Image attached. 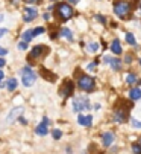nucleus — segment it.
<instances>
[{
	"mask_svg": "<svg viewBox=\"0 0 141 154\" xmlns=\"http://www.w3.org/2000/svg\"><path fill=\"white\" fill-rule=\"evenodd\" d=\"M52 136H53V139L59 140V139L62 137V131H61V130H58V128H55V130L52 131Z\"/></svg>",
	"mask_w": 141,
	"mask_h": 154,
	"instance_id": "obj_23",
	"label": "nucleus"
},
{
	"mask_svg": "<svg viewBox=\"0 0 141 154\" xmlns=\"http://www.w3.org/2000/svg\"><path fill=\"white\" fill-rule=\"evenodd\" d=\"M8 54V49H5V48H0V57H3V55H6Z\"/></svg>",
	"mask_w": 141,
	"mask_h": 154,
	"instance_id": "obj_30",
	"label": "nucleus"
},
{
	"mask_svg": "<svg viewBox=\"0 0 141 154\" xmlns=\"http://www.w3.org/2000/svg\"><path fill=\"white\" fill-rule=\"evenodd\" d=\"M5 64H6V63H5V60H3V58H0V69H2Z\"/></svg>",
	"mask_w": 141,
	"mask_h": 154,
	"instance_id": "obj_34",
	"label": "nucleus"
},
{
	"mask_svg": "<svg viewBox=\"0 0 141 154\" xmlns=\"http://www.w3.org/2000/svg\"><path fill=\"white\" fill-rule=\"evenodd\" d=\"M131 3L129 2H125V0H117V2H114V12L115 15H119L120 18H125L129 15L131 12Z\"/></svg>",
	"mask_w": 141,
	"mask_h": 154,
	"instance_id": "obj_2",
	"label": "nucleus"
},
{
	"mask_svg": "<svg viewBox=\"0 0 141 154\" xmlns=\"http://www.w3.org/2000/svg\"><path fill=\"white\" fill-rule=\"evenodd\" d=\"M78 85L84 92H93L96 89V81H94V78L90 76V75H81L79 79H78Z\"/></svg>",
	"mask_w": 141,
	"mask_h": 154,
	"instance_id": "obj_1",
	"label": "nucleus"
},
{
	"mask_svg": "<svg viewBox=\"0 0 141 154\" xmlns=\"http://www.w3.org/2000/svg\"><path fill=\"white\" fill-rule=\"evenodd\" d=\"M78 122H79L82 127H91V124H93V116H91V115H87V116L79 115V116H78Z\"/></svg>",
	"mask_w": 141,
	"mask_h": 154,
	"instance_id": "obj_12",
	"label": "nucleus"
},
{
	"mask_svg": "<svg viewBox=\"0 0 141 154\" xmlns=\"http://www.w3.org/2000/svg\"><path fill=\"white\" fill-rule=\"evenodd\" d=\"M47 51V46H44V45H38V46H35L31 52H29V55H28V60H35V58H40L41 55H44Z\"/></svg>",
	"mask_w": 141,
	"mask_h": 154,
	"instance_id": "obj_8",
	"label": "nucleus"
},
{
	"mask_svg": "<svg viewBox=\"0 0 141 154\" xmlns=\"http://www.w3.org/2000/svg\"><path fill=\"white\" fill-rule=\"evenodd\" d=\"M140 64H141V60H140Z\"/></svg>",
	"mask_w": 141,
	"mask_h": 154,
	"instance_id": "obj_43",
	"label": "nucleus"
},
{
	"mask_svg": "<svg viewBox=\"0 0 141 154\" xmlns=\"http://www.w3.org/2000/svg\"><path fill=\"white\" fill-rule=\"evenodd\" d=\"M59 35H61V37H64V38H67L68 41H73V32L70 31L68 28H61Z\"/></svg>",
	"mask_w": 141,
	"mask_h": 154,
	"instance_id": "obj_16",
	"label": "nucleus"
},
{
	"mask_svg": "<svg viewBox=\"0 0 141 154\" xmlns=\"http://www.w3.org/2000/svg\"><path fill=\"white\" fill-rule=\"evenodd\" d=\"M131 124H132V127L134 128H141V121H137V119H131Z\"/></svg>",
	"mask_w": 141,
	"mask_h": 154,
	"instance_id": "obj_27",
	"label": "nucleus"
},
{
	"mask_svg": "<svg viewBox=\"0 0 141 154\" xmlns=\"http://www.w3.org/2000/svg\"><path fill=\"white\" fill-rule=\"evenodd\" d=\"M87 49H88V52H91V54H94V52H97L99 51V45L97 43H88V46H87Z\"/></svg>",
	"mask_w": 141,
	"mask_h": 154,
	"instance_id": "obj_20",
	"label": "nucleus"
},
{
	"mask_svg": "<svg viewBox=\"0 0 141 154\" xmlns=\"http://www.w3.org/2000/svg\"><path fill=\"white\" fill-rule=\"evenodd\" d=\"M21 76H23V85H25V87H31L35 82V79H37V75L32 72L31 67H25V69H23L21 70Z\"/></svg>",
	"mask_w": 141,
	"mask_h": 154,
	"instance_id": "obj_5",
	"label": "nucleus"
},
{
	"mask_svg": "<svg viewBox=\"0 0 141 154\" xmlns=\"http://www.w3.org/2000/svg\"><path fill=\"white\" fill-rule=\"evenodd\" d=\"M140 142H141V139H140Z\"/></svg>",
	"mask_w": 141,
	"mask_h": 154,
	"instance_id": "obj_44",
	"label": "nucleus"
},
{
	"mask_svg": "<svg viewBox=\"0 0 141 154\" xmlns=\"http://www.w3.org/2000/svg\"><path fill=\"white\" fill-rule=\"evenodd\" d=\"M140 9H141V2H140Z\"/></svg>",
	"mask_w": 141,
	"mask_h": 154,
	"instance_id": "obj_41",
	"label": "nucleus"
},
{
	"mask_svg": "<svg viewBox=\"0 0 141 154\" xmlns=\"http://www.w3.org/2000/svg\"><path fill=\"white\" fill-rule=\"evenodd\" d=\"M50 18V14H44V20H49Z\"/></svg>",
	"mask_w": 141,
	"mask_h": 154,
	"instance_id": "obj_37",
	"label": "nucleus"
},
{
	"mask_svg": "<svg viewBox=\"0 0 141 154\" xmlns=\"http://www.w3.org/2000/svg\"><path fill=\"white\" fill-rule=\"evenodd\" d=\"M34 31V37H37V35H41V34H44L46 32V28H43V26H38L37 29H32Z\"/></svg>",
	"mask_w": 141,
	"mask_h": 154,
	"instance_id": "obj_25",
	"label": "nucleus"
},
{
	"mask_svg": "<svg viewBox=\"0 0 141 154\" xmlns=\"http://www.w3.org/2000/svg\"><path fill=\"white\" fill-rule=\"evenodd\" d=\"M129 98H131L132 101H138V99L141 98V89H140V87H134V89H131Z\"/></svg>",
	"mask_w": 141,
	"mask_h": 154,
	"instance_id": "obj_15",
	"label": "nucleus"
},
{
	"mask_svg": "<svg viewBox=\"0 0 141 154\" xmlns=\"http://www.w3.org/2000/svg\"><path fill=\"white\" fill-rule=\"evenodd\" d=\"M131 60H132V57H131V55H128V57H126V63H129Z\"/></svg>",
	"mask_w": 141,
	"mask_h": 154,
	"instance_id": "obj_39",
	"label": "nucleus"
},
{
	"mask_svg": "<svg viewBox=\"0 0 141 154\" xmlns=\"http://www.w3.org/2000/svg\"><path fill=\"white\" fill-rule=\"evenodd\" d=\"M96 64H97V61H94V63H90V64H88V67H87V69H88V70H93L94 67H96Z\"/></svg>",
	"mask_w": 141,
	"mask_h": 154,
	"instance_id": "obj_29",
	"label": "nucleus"
},
{
	"mask_svg": "<svg viewBox=\"0 0 141 154\" xmlns=\"http://www.w3.org/2000/svg\"><path fill=\"white\" fill-rule=\"evenodd\" d=\"M129 107H131V105H128V107H123V105H122L120 108H115V110H114V121H115V122H119V124L126 122V121H128Z\"/></svg>",
	"mask_w": 141,
	"mask_h": 154,
	"instance_id": "obj_6",
	"label": "nucleus"
},
{
	"mask_svg": "<svg viewBox=\"0 0 141 154\" xmlns=\"http://www.w3.org/2000/svg\"><path fill=\"white\" fill-rule=\"evenodd\" d=\"M73 92H75V84H73V81H70V79L64 81L62 85H61V90H59L61 96H62V98H68V96L73 95Z\"/></svg>",
	"mask_w": 141,
	"mask_h": 154,
	"instance_id": "obj_7",
	"label": "nucleus"
},
{
	"mask_svg": "<svg viewBox=\"0 0 141 154\" xmlns=\"http://www.w3.org/2000/svg\"><path fill=\"white\" fill-rule=\"evenodd\" d=\"M41 75H46L44 78H46V79H49V81H55V79H56V76H55L53 73H50L49 70H46V69L41 70Z\"/></svg>",
	"mask_w": 141,
	"mask_h": 154,
	"instance_id": "obj_21",
	"label": "nucleus"
},
{
	"mask_svg": "<svg viewBox=\"0 0 141 154\" xmlns=\"http://www.w3.org/2000/svg\"><path fill=\"white\" fill-rule=\"evenodd\" d=\"M126 41L129 43V45H132V46H135V45H137V41H135V37H134L132 34H126Z\"/></svg>",
	"mask_w": 141,
	"mask_h": 154,
	"instance_id": "obj_24",
	"label": "nucleus"
},
{
	"mask_svg": "<svg viewBox=\"0 0 141 154\" xmlns=\"http://www.w3.org/2000/svg\"><path fill=\"white\" fill-rule=\"evenodd\" d=\"M32 38H34V31L32 29H28V31H25L23 32V35H21V40H23V43H28L29 41H32Z\"/></svg>",
	"mask_w": 141,
	"mask_h": 154,
	"instance_id": "obj_18",
	"label": "nucleus"
},
{
	"mask_svg": "<svg viewBox=\"0 0 141 154\" xmlns=\"http://www.w3.org/2000/svg\"><path fill=\"white\" fill-rule=\"evenodd\" d=\"M6 87V82H0V89H5Z\"/></svg>",
	"mask_w": 141,
	"mask_h": 154,
	"instance_id": "obj_36",
	"label": "nucleus"
},
{
	"mask_svg": "<svg viewBox=\"0 0 141 154\" xmlns=\"http://www.w3.org/2000/svg\"><path fill=\"white\" fill-rule=\"evenodd\" d=\"M103 61L105 63H108V64H111V67L114 69V70H120L122 69V61L119 60V58H112V57H105L103 58Z\"/></svg>",
	"mask_w": 141,
	"mask_h": 154,
	"instance_id": "obj_10",
	"label": "nucleus"
},
{
	"mask_svg": "<svg viewBox=\"0 0 141 154\" xmlns=\"http://www.w3.org/2000/svg\"><path fill=\"white\" fill-rule=\"evenodd\" d=\"M18 49H21V51H26L28 49V45H26V43H18Z\"/></svg>",
	"mask_w": 141,
	"mask_h": 154,
	"instance_id": "obj_28",
	"label": "nucleus"
},
{
	"mask_svg": "<svg viewBox=\"0 0 141 154\" xmlns=\"http://www.w3.org/2000/svg\"><path fill=\"white\" fill-rule=\"evenodd\" d=\"M132 151H134V154H141V145L140 143H132Z\"/></svg>",
	"mask_w": 141,
	"mask_h": 154,
	"instance_id": "obj_26",
	"label": "nucleus"
},
{
	"mask_svg": "<svg viewBox=\"0 0 141 154\" xmlns=\"http://www.w3.org/2000/svg\"><path fill=\"white\" fill-rule=\"evenodd\" d=\"M38 17V11L34 6H26L25 11H23V20L25 21H34Z\"/></svg>",
	"mask_w": 141,
	"mask_h": 154,
	"instance_id": "obj_9",
	"label": "nucleus"
},
{
	"mask_svg": "<svg viewBox=\"0 0 141 154\" xmlns=\"http://www.w3.org/2000/svg\"><path fill=\"white\" fill-rule=\"evenodd\" d=\"M17 87H18V81H17L15 78H9V79L6 81V89H8L9 92L17 90Z\"/></svg>",
	"mask_w": 141,
	"mask_h": 154,
	"instance_id": "obj_17",
	"label": "nucleus"
},
{
	"mask_svg": "<svg viewBox=\"0 0 141 154\" xmlns=\"http://www.w3.org/2000/svg\"><path fill=\"white\" fill-rule=\"evenodd\" d=\"M91 105H90V101L88 98H84V96H79V98H75L73 101V110L76 113H81L82 110H90Z\"/></svg>",
	"mask_w": 141,
	"mask_h": 154,
	"instance_id": "obj_4",
	"label": "nucleus"
},
{
	"mask_svg": "<svg viewBox=\"0 0 141 154\" xmlns=\"http://www.w3.org/2000/svg\"><path fill=\"white\" fill-rule=\"evenodd\" d=\"M97 20L100 21V23H106V20H105V17H102V15H97Z\"/></svg>",
	"mask_w": 141,
	"mask_h": 154,
	"instance_id": "obj_32",
	"label": "nucleus"
},
{
	"mask_svg": "<svg viewBox=\"0 0 141 154\" xmlns=\"http://www.w3.org/2000/svg\"><path fill=\"white\" fill-rule=\"evenodd\" d=\"M35 133H37L38 136H46L47 133H49V130H47V125H44V124L41 122L40 125H37V128H35Z\"/></svg>",
	"mask_w": 141,
	"mask_h": 154,
	"instance_id": "obj_19",
	"label": "nucleus"
},
{
	"mask_svg": "<svg viewBox=\"0 0 141 154\" xmlns=\"http://www.w3.org/2000/svg\"><path fill=\"white\" fill-rule=\"evenodd\" d=\"M25 2H26V3H40L41 0H25Z\"/></svg>",
	"mask_w": 141,
	"mask_h": 154,
	"instance_id": "obj_33",
	"label": "nucleus"
},
{
	"mask_svg": "<svg viewBox=\"0 0 141 154\" xmlns=\"http://www.w3.org/2000/svg\"><path fill=\"white\" fill-rule=\"evenodd\" d=\"M67 2H68V3H72V5H76L79 0H67Z\"/></svg>",
	"mask_w": 141,
	"mask_h": 154,
	"instance_id": "obj_35",
	"label": "nucleus"
},
{
	"mask_svg": "<svg viewBox=\"0 0 141 154\" xmlns=\"http://www.w3.org/2000/svg\"><path fill=\"white\" fill-rule=\"evenodd\" d=\"M3 20V14H0V21H2Z\"/></svg>",
	"mask_w": 141,
	"mask_h": 154,
	"instance_id": "obj_40",
	"label": "nucleus"
},
{
	"mask_svg": "<svg viewBox=\"0 0 141 154\" xmlns=\"http://www.w3.org/2000/svg\"><path fill=\"white\" fill-rule=\"evenodd\" d=\"M56 15L62 20V21H67L73 17V8L70 6L68 3H58L56 6Z\"/></svg>",
	"mask_w": 141,
	"mask_h": 154,
	"instance_id": "obj_3",
	"label": "nucleus"
},
{
	"mask_svg": "<svg viewBox=\"0 0 141 154\" xmlns=\"http://www.w3.org/2000/svg\"><path fill=\"white\" fill-rule=\"evenodd\" d=\"M3 76H5V75H3V72H2V70H0V82H2V79H3Z\"/></svg>",
	"mask_w": 141,
	"mask_h": 154,
	"instance_id": "obj_38",
	"label": "nucleus"
},
{
	"mask_svg": "<svg viewBox=\"0 0 141 154\" xmlns=\"http://www.w3.org/2000/svg\"><path fill=\"white\" fill-rule=\"evenodd\" d=\"M112 142H114V133L106 131V133L102 134V143H103V146H111Z\"/></svg>",
	"mask_w": 141,
	"mask_h": 154,
	"instance_id": "obj_11",
	"label": "nucleus"
},
{
	"mask_svg": "<svg viewBox=\"0 0 141 154\" xmlns=\"http://www.w3.org/2000/svg\"><path fill=\"white\" fill-rule=\"evenodd\" d=\"M111 51H112V54L114 55H120L122 54V45H120V40H112V43H111Z\"/></svg>",
	"mask_w": 141,
	"mask_h": 154,
	"instance_id": "obj_13",
	"label": "nucleus"
},
{
	"mask_svg": "<svg viewBox=\"0 0 141 154\" xmlns=\"http://www.w3.org/2000/svg\"><path fill=\"white\" fill-rule=\"evenodd\" d=\"M23 110H25V108H23V107H17V108H14L12 110V112H11V115L6 118V122H12L15 118H18L21 113H23Z\"/></svg>",
	"mask_w": 141,
	"mask_h": 154,
	"instance_id": "obj_14",
	"label": "nucleus"
},
{
	"mask_svg": "<svg viewBox=\"0 0 141 154\" xmlns=\"http://www.w3.org/2000/svg\"><path fill=\"white\" fill-rule=\"evenodd\" d=\"M126 82H128V84H135V82H137V76H135L134 73H128V75H126Z\"/></svg>",
	"mask_w": 141,
	"mask_h": 154,
	"instance_id": "obj_22",
	"label": "nucleus"
},
{
	"mask_svg": "<svg viewBox=\"0 0 141 154\" xmlns=\"http://www.w3.org/2000/svg\"><path fill=\"white\" fill-rule=\"evenodd\" d=\"M52 2H56V0H52Z\"/></svg>",
	"mask_w": 141,
	"mask_h": 154,
	"instance_id": "obj_42",
	"label": "nucleus"
},
{
	"mask_svg": "<svg viewBox=\"0 0 141 154\" xmlns=\"http://www.w3.org/2000/svg\"><path fill=\"white\" fill-rule=\"evenodd\" d=\"M6 32H8V29H5V28H0V37H3Z\"/></svg>",
	"mask_w": 141,
	"mask_h": 154,
	"instance_id": "obj_31",
	"label": "nucleus"
}]
</instances>
